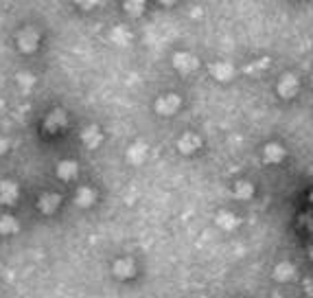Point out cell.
Here are the masks:
<instances>
[{
  "mask_svg": "<svg viewBox=\"0 0 313 298\" xmlns=\"http://www.w3.org/2000/svg\"><path fill=\"white\" fill-rule=\"evenodd\" d=\"M95 197H97L95 191L88 189V187H81L75 193V204H77V206H81V208H88V206L95 204Z\"/></svg>",
  "mask_w": 313,
  "mask_h": 298,
  "instance_id": "13",
  "label": "cell"
},
{
  "mask_svg": "<svg viewBox=\"0 0 313 298\" xmlns=\"http://www.w3.org/2000/svg\"><path fill=\"white\" fill-rule=\"evenodd\" d=\"M44 125H46V130H49V132H57V130H62L64 125H66V114H64L62 110H53L51 114L46 116Z\"/></svg>",
  "mask_w": 313,
  "mask_h": 298,
  "instance_id": "12",
  "label": "cell"
},
{
  "mask_svg": "<svg viewBox=\"0 0 313 298\" xmlns=\"http://www.w3.org/2000/svg\"><path fill=\"white\" fill-rule=\"evenodd\" d=\"M59 204H62V197H59L57 193H44L37 200V208L42 210L44 215H51V213H55V210H57Z\"/></svg>",
  "mask_w": 313,
  "mask_h": 298,
  "instance_id": "5",
  "label": "cell"
},
{
  "mask_svg": "<svg viewBox=\"0 0 313 298\" xmlns=\"http://www.w3.org/2000/svg\"><path fill=\"white\" fill-rule=\"evenodd\" d=\"M145 5H147V0H125V13H129L131 18H138L143 16Z\"/></svg>",
  "mask_w": 313,
  "mask_h": 298,
  "instance_id": "18",
  "label": "cell"
},
{
  "mask_svg": "<svg viewBox=\"0 0 313 298\" xmlns=\"http://www.w3.org/2000/svg\"><path fill=\"white\" fill-rule=\"evenodd\" d=\"M267 66H270V59H261V62L248 66V68H245V72H248V75H258V70L267 68Z\"/></svg>",
  "mask_w": 313,
  "mask_h": 298,
  "instance_id": "23",
  "label": "cell"
},
{
  "mask_svg": "<svg viewBox=\"0 0 313 298\" xmlns=\"http://www.w3.org/2000/svg\"><path fill=\"white\" fill-rule=\"evenodd\" d=\"M18 46H20V51H24V53H33L39 46V33L35 29H31V26L24 31H20Z\"/></svg>",
  "mask_w": 313,
  "mask_h": 298,
  "instance_id": "1",
  "label": "cell"
},
{
  "mask_svg": "<svg viewBox=\"0 0 313 298\" xmlns=\"http://www.w3.org/2000/svg\"><path fill=\"white\" fill-rule=\"evenodd\" d=\"M112 42H114L116 46H127L131 42V31L127 29V26H114L110 33Z\"/></svg>",
  "mask_w": 313,
  "mask_h": 298,
  "instance_id": "14",
  "label": "cell"
},
{
  "mask_svg": "<svg viewBox=\"0 0 313 298\" xmlns=\"http://www.w3.org/2000/svg\"><path fill=\"white\" fill-rule=\"evenodd\" d=\"M254 195V187L250 182H237L235 184V197L239 200H248V197Z\"/></svg>",
  "mask_w": 313,
  "mask_h": 298,
  "instance_id": "20",
  "label": "cell"
},
{
  "mask_svg": "<svg viewBox=\"0 0 313 298\" xmlns=\"http://www.w3.org/2000/svg\"><path fill=\"white\" fill-rule=\"evenodd\" d=\"M18 83H20V88H22L24 92H31V88L35 86V75H31V72H20Z\"/></svg>",
  "mask_w": 313,
  "mask_h": 298,
  "instance_id": "22",
  "label": "cell"
},
{
  "mask_svg": "<svg viewBox=\"0 0 313 298\" xmlns=\"http://www.w3.org/2000/svg\"><path fill=\"white\" fill-rule=\"evenodd\" d=\"M114 274L118 279H129L131 274H134V261L131 259H121L114 263Z\"/></svg>",
  "mask_w": 313,
  "mask_h": 298,
  "instance_id": "16",
  "label": "cell"
},
{
  "mask_svg": "<svg viewBox=\"0 0 313 298\" xmlns=\"http://www.w3.org/2000/svg\"><path fill=\"white\" fill-rule=\"evenodd\" d=\"M237 224L239 220L232 213H228V210H221V213L217 215V226L219 228H223V230H232V228H237Z\"/></svg>",
  "mask_w": 313,
  "mask_h": 298,
  "instance_id": "17",
  "label": "cell"
},
{
  "mask_svg": "<svg viewBox=\"0 0 313 298\" xmlns=\"http://www.w3.org/2000/svg\"><path fill=\"white\" fill-rule=\"evenodd\" d=\"M81 141L85 143V147H99L103 141V134H101V130L97 127V125H88L83 132H81Z\"/></svg>",
  "mask_w": 313,
  "mask_h": 298,
  "instance_id": "6",
  "label": "cell"
},
{
  "mask_svg": "<svg viewBox=\"0 0 313 298\" xmlns=\"http://www.w3.org/2000/svg\"><path fill=\"white\" fill-rule=\"evenodd\" d=\"M294 266L291 263H281V266H276V270H274V276L278 281H289L291 276H294Z\"/></svg>",
  "mask_w": 313,
  "mask_h": 298,
  "instance_id": "21",
  "label": "cell"
},
{
  "mask_svg": "<svg viewBox=\"0 0 313 298\" xmlns=\"http://www.w3.org/2000/svg\"><path fill=\"white\" fill-rule=\"evenodd\" d=\"M210 72L219 81H228V79H232V75H235V68H232L228 62H217L210 66Z\"/></svg>",
  "mask_w": 313,
  "mask_h": 298,
  "instance_id": "10",
  "label": "cell"
},
{
  "mask_svg": "<svg viewBox=\"0 0 313 298\" xmlns=\"http://www.w3.org/2000/svg\"><path fill=\"white\" fill-rule=\"evenodd\" d=\"M18 200V184L11 180L0 182V202L3 204H13Z\"/></svg>",
  "mask_w": 313,
  "mask_h": 298,
  "instance_id": "7",
  "label": "cell"
},
{
  "mask_svg": "<svg viewBox=\"0 0 313 298\" xmlns=\"http://www.w3.org/2000/svg\"><path fill=\"white\" fill-rule=\"evenodd\" d=\"M7 149H9V143H7V141H5V138H0V156H3V154H5V151H7Z\"/></svg>",
  "mask_w": 313,
  "mask_h": 298,
  "instance_id": "25",
  "label": "cell"
},
{
  "mask_svg": "<svg viewBox=\"0 0 313 298\" xmlns=\"http://www.w3.org/2000/svg\"><path fill=\"white\" fill-rule=\"evenodd\" d=\"M162 5H173V3H177V0H160Z\"/></svg>",
  "mask_w": 313,
  "mask_h": 298,
  "instance_id": "26",
  "label": "cell"
},
{
  "mask_svg": "<svg viewBox=\"0 0 313 298\" xmlns=\"http://www.w3.org/2000/svg\"><path fill=\"white\" fill-rule=\"evenodd\" d=\"M199 145H202L199 136H195V134H184L177 141V149L182 151V154H193V151L199 149Z\"/></svg>",
  "mask_w": 313,
  "mask_h": 298,
  "instance_id": "8",
  "label": "cell"
},
{
  "mask_svg": "<svg viewBox=\"0 0 313 298\" xmlns=\"http://www.w3.org/2000/svg\"><path fill=\"white\" fill-rule=\"evenodd\" d=\"M298 90H300V81H298L296 75H285L281 81H278V95H281L283 99L294 97Z\"/></svg>",
  "mask_w": 313,
  "mask_h": 298,
  "instance_id": "4",
  "label": "cell"
},
{
  "mask_svg": "<svg viewBox=\"0 0 313 298\" xmlns=\"http://www.w3.org/2000/svg\"><path fill=\"white\" fill-rule=\"evenodd\" d=\"M0 233L3 235H13L18 233V222L11 215H3L0 217Z\"/></svg>",
  "mask_w": 313,
  "mask_h": 298,
  "instance_id": "19",
  "label": "cell"
},
{
  "mask_svg": "<svg viewBox=\"0 0 313 298\" xmlns=\"http://www.w3.org/2000/svg\"><path fill=\"white\" fill-rule=\"evenodd\" d=\"M173 66H175L180 72L189 75V72H193V70L197 68L199 62L191 55V53H175V55H173Z\"/></svg>",
  "mask_w": 313,
  "mask_h": 298,
  "instance_id": "2",
  "label": "cell"
},
{
  "mask_svg": "<svg viewBox=\"0 0 313 298\" xmlns=\"http://www.w3.org/2000/svg\"><path fill=\"white\" fill-rule=\"evenodd\" d=\"M79 174V167H77V162L75 160H62L57 164V176L62 178L64 182H68L72 180V178H77Z\"/></svg>",
  "mask_w": 313,
  "mask_h": 298,
  "instance_id": "9",
  "label": "cell"
},
{
  "mask_svg": "<svg viewBox=\"0 0 313 298\" xmlns=\"http://www.w3.org/2000/svg\"><path fill=\"white\" fill-rule=\"evenodd\" d=\"M75 3L81 7V9H92V7H97L101 0H75Z\"/></svg>",
  "mask_w": 313,
  "mask_h": 298,
  "instance_id": "24",
  "label": "cell"
},
{
  "mask_svg": "<svg viewBox=\"0 0 313 298\" xmlns=\"http://www.w3.org/2000/svg\"><path fill=\"white\" fill-rule=\"evenodd\" d=\"M147 145L145 143H134V145H129V149H127V160L129 162H134V164H141L145 158H147Z\"/></svg>",
  "mask_w": 313,
  "mask_h": 298,
  "instance_id": "11",
  "label": "cell"
},
{
  "mask_svg": "<svg viewBox=\"0 0 313 298\" xmlns=\"http://www.w3.org/2000/svg\"><path fill=\"white\" fill-rule=\"evenodd\" d=\"M177 108H180V97H175V95H164V97H160L156 103V112L162 116L175 114Z\"/></svg>",
  "mask_w": 313,
  "mask_h": 298,
  "instance_id": "3",
  "label": "cell"
},
{
  "mask_svg": "<svg viewBox=\"0 0 313 298\" xmlns=\"http://www.w3.org/2000/svg\"><path fill=\"white\" fill-rule=\"evenodd\" d=\"M285 158V149H283V145H278V143H270L267 147H265V160L272 162V164H278Z\"/></svg>",
  "mask_w": 313,
  "mask_h": 298,
  "instance_id": "15",
  "label": "cell"
}]
</instances>
